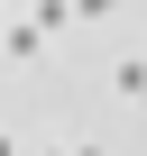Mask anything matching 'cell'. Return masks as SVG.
<instances>
[{
    "instance_id": "cell-1",
    "label": "cell",
    "mask_w": 147,
    "mask_h": 156,
    "mask_svg": "<svg viewBox=\"0 0 147 156\" xmlns=\"http://www.w3.org/2000/svg\"><path fill=\"white\" fill-rule=\"evenodd\" d=\"M0 46H9V55H19V64H37V46H46V28H37V19H19V28H9V37H0Z\"/></svg>"
},
{
    "instance_id": "cell-2",
    "label": "cell",
    "mask_w": 147,
    "mask_h": 156,
    "mask_svg": "<svg viewBox=\"0 0 147 156\" xmlns=\"http://www.w3.org/2000/svg\"><path fill=\"white\" fill-rule=\"evenodd\" d=\"M120 92H129V101H147V55H138V64H120Z\"/></svg>"
},
{
    "instance_id": "cell-3",
    "label": "cell",
    "mask_w": 147,
    "mask_h": 156,
    "mask_svg": "<svg viewBox=\"0 0 147 156\" xmlns=\"http://www.w3.org/2000/svg\"><path fill=\"white\" fill-rule=\"evenodd\" d=\"M120 9V0H74V19H110Z\"/></svg>"
},
{
    "instance_id": "cell-4",
    "label": "cell",
    "mask_w": 147,
    "mask_h": 156,
    "mask_svg": "<svg viewBox=\"0 0 147 156\" xmlns=\"http://www.w3.org/2000/svg\"><path fill=\"white\" fill-rule=\"evenodd\" d=\"M0 156H19V138H0Z\"/></svg>"
},
{
    "instance_id": "cell-5",
    "label": "cell",
    "mask_w": 147,
    "mask_h": 156,
    "mask_svg": "<svg viewBox=\"0 0 147 156\" xmlns=\"http://www.w3.org/2000/svg\"><path fill=\"white\" fill-rule=\"evenodd\" d=\"M55 156H92V147H55Z\"/></svg>"
}]
</instances>
